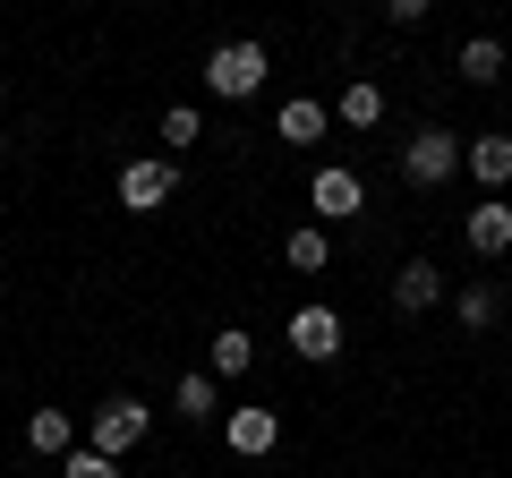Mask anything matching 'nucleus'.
<instances>
[{
    "mask_svg": "<svg viewBox=\"0 0 512 478\" xmlns=\"http://www.w3.org/2000/svg\"><path fill=\"white\" fill-rule=\"evenodd\" d=\"M504 86H512V69H504Z\"/></svg>",
    "mask_w": 512,
    "mask_h": 478,
    "instance_id": "b1692460",
    "label": "nucleus"
},
{
    "mask_svg": "<svg viewBox=\"0 0 512 478\" xmlns=\"http://www.w3.org/2000/svg\"><path fill=\"white\" fill-rule=\"evenodd\" d=\"M0 103H9V77H0Z\"/></svg>",
    "mask_w": 512,
    "mask_h": 478,
    "instance_id": "4be33fe9",
    "label": "nucleus"
},
{
    "mask_svg": "<svg viewBox=\"0 0 512 478\" xmlns=\"http://www.w3.org/2000/svg\"><path fill=\"white\" fill-rule=\"evenodd\" d=\"M171 410H180L188 427L222 419V376H214V368H188V376H180V393H171Z\"/></svg>",
    "mask_w": 512,
    "mask_h": 478,
    "instance_id": "9d476101",
    "label": "nucleus"
},
{
    "mask_svg": "<svg viewBox=\"0 0 512 478\" xmlns=\"http://www.w3.org/2000/svg\"><path fill=\"white\" fill-rule=\"evenodd\" d=\"M461 239H470V257H504L512 248V205H470L461 214Z\"/></svg>",
    "mask_w": 512,
    "mask_h": 478,
    "instance_id": "6e6552de",
    "label": "nucleus"
},
{
    "mask_svg": "<svg viewBox=\"0 0 512 478\" xmlns=\"http://www.w3.org/2000/svg\"><path fill=\"white\" fill-rule=\"evenodd\" d=\"M60 478H120V461L94 453V444H77V453H60Z\"/></svg>",
    "mask_w": 512,
    "mask_h": 478,
    "instance_id": "6ab92c4d",
    "label": "nucleus"
},
{
    "mask_svg": "<svg viewBox=\"0 0 512 478\" xmlns=\"http://www.w3.org/2000/svg\"><path fill=\"white\" fill-rule=\"evenodd\" d=\"M274 137L282 146H316V137H325V103H316V94H291V103L274 111Z\"/></svg>",
    "mask_w": 512,
    "mask_h": 478,
    "instance_id": "ddd939ff",
    "label": "nucleus"
},
{
    "mask_svg": "<svg viewBox=\"0 0 512 478\" xmlns=\"http://www.w3.org/2000/svg\"><path fill=\"white\" fill-rule=\"evenodd\" d=\"M282 265H291V274H325V265H333L325 222H308V231H291V239H282Z\"/></svg>",
    "mask_w": 512,
    "mask_h": 478,
    "instance_id": "2eb2a0df",
    "label": "nucleus"
},
{
    "mask_svg": "<svg viewBox=\"0 0 512 478\" xmlns=\"http://www.w3.org/2000/svg\"><path fill=\"white\" fill-rule=\"evenodd\" d=\"M308 205H316V222H350V214L367 205V188H359V171H350V163H316Z\"/></svg>",
    "mask_w": 512,
    "mask_h": 478,
    "instance_id": "39448f33",
    "label": "nucleus"
},
{
    "mask_svg": "<svg viewBox=\"0 0 512 478\" xmlns=\"http://www.w3.org/2000/svg\"><path fill=\"white\" fill-rule=\"evenodd\" d=\"M291 350H299V359H316V368L342 359V316H333V308H299L291 316Z\"/></svg>",
    "mask_w": 512,
    "mask_h": 478,
    "instance_id": "0eeeda50",
    "label": "nucleus"
},
{
    "mask_svg": "<svg viewBox=\"0 0 512 478\" xmlns=\"http://www.w3.org/2000/svg\"><path fill=\"white\" fill-rule=\"evenodd\" d=\"M461 325H470V333L495 325V291H487V282H470V291H461Z\"/></svg>",
    "mask_w": 512,
    "mask_h": 478,
    "instance_id": "aec40b11",
    "label": "nucleus"
},
{
    "mask_svg": "<svg viewBox=\"0 0 512 478\" xmlns=\"http://www.w3.org/2000/svg\"><path fill=\"white\" fill-rule=\"evenodd\" d=\"M461 171V137L453 129H410L402 137V180L410 188H444Z\"/></svg>",
    "mask_w": 512,
    "mask_h": 478,
    "instance_id": "f03ea898",
    "label": "nucleus"
},
{
    "mask_svg": "<svg viewBox=\"0 0 512 478\" xmlns=\"http://www.w3.org/2000/svg\"><path fill=\"white\" fill-rule=\"evenodd\" d=\"M461 163H470V180H478V188H504V180H512V137L478 129L470 146H461Z\"/></svg>",
    "mask_w": 512,
    "mask_h": 478,
    "instance_id": "9b49d317",
    "label": "nucleus"
},
{
    "mask_svg": "<svg viewBox=\"0 0 512 478\" xmlns=\"http://www.w3.org/2000/svg\"><path fill=\"white\" fill-rule=\"evenodd\" d=\"M171 197H180V163H171V154H137V163H120V205H128V214H163Z\"/></svg>",
    "mask_w": 512,
    "mask_h": 478,
    "instance_id": "20e7f679",
    "label": "nucleus"
},
{
    "mask_svg": "<svg viewBox=\"0 0 512 478\" xmlns=\"http://www.w3.org/2000/svg\"><path fill=\"white\" fill-rule=\"evenodd\" d=\"M384 9H393V26H419L427 9H436V0H384Z\"/></svg>",
    "mask_w": 512,
    "mask_h": 478,
    "instance_id": "412c9836",
    "label": "nucleus"
},
{
    "mask_svg": "<svg viewBox=\"0 0 512 478\" xmlns=\"http://www.w3.org/2000/svg\"><path fill=\"white\" fill-rule=\"evenodd\" d=\"M197 137H205V120H197V111H188V103H171V111H163V154H171V163H180V154L197 146Z\"/></svg>",
    "mask_w": 512,
    "mask_h": 478,
    "instance_id": "a211bd4d",
    "label": "nucleus"
},
{
    "mask_svg": "<svg viewBox=\"0 0 512 478\" xmlns=\"http://www.w3.org/2000/svg\"><path fill=\"white\" fill-rule=\"evenodd\" d=\"M265 77H274V60H265V43H256V35H231V43L205 52V94H222V103H248Z\"/></svg>",
    "mask_w": 512,
    "mask_h": 478,
    "instance_id": "f257e3e1",
    "label": "nucleus"
},
{
    "mask_svg": "<svg viewBox=\"0 0 512 478\" xmlns=\"http://www.w3.org/2000/svg\"><path fill=\"white\" fill-rule=\"evenodd\" d=\"M0 154H9V137H0Z\"/></svg>",
    "mask_w": 512,
    "mask_h": 478,
    "instance_id": "5701e85b",
    "label": "nucleus"
},
{
    "mask_svg": "<svg viewBox=\"0 0 512 478\" xmlns=\"http://www.w3.org/2000/svg\"><path fill=\"white\" fill-rule=\"evenodd\" d=\"M205 368H214L222 385H231V376H248V368H256V333H248V325H222L214 342H205Z\"/></svg>",
    "mask_w": 512,
    "mask_h": 478,
    "instance_id": "f8f14e48",
    "label": "nucleus"
},
{
    "mask_svg": "<svg viewBox=\"0 0 512 478\" xmlns=\"http://www.w3.org/2000/svg\"><path fill=\"white\" fill-rule=\"evenodd\" d=\"M222 444H231L239 461H265V453L282 444V419H274L265 402H248V410H222Z\"/></svg>",
    "mask_w": 512,
    "mask_h": 478,
    "instance_id": "423d86ee",
    "label": "nucleus"
},
{
    "mask_svg": "<svg viewBox=\"0 0 512 478\" xmlns=\"http://www.w3.org/2000/svg\"><path fill=\"white\" fill-rule=\"evenodd\" d=\"M325 478H333V470H325Z\"/></svg>",
    "mask_w": 512,
    "mask_h": 478,
    "instance_id": "393cba45",
    "label": "nucleus"
},
{
    "mask_svg": "<svg viewBox=\"0 0 512 478\" xmlns=\"http://www.w3.org/2000/svg\"><path fill=\"white\" fill-rule=\"evenodd\" d=\"M436 299H444V274H436L427 257H410L402 274H393V308H402V316H427Z\"/></svg>",
    "mask_w": 512,
    "mask_h": 478,
    "instance_id": "1a4fd4ad",
    "label": "nucleus"
},
{
    "mask_svg": "<svg viewBox=\"0 0 512 478\" xmlns=\"http://www.w3.org/2000/svg\"><path fill=\"white\" fill-rule=\"evenodd\" d=\"M504 69H512V60H504V43H495V35H470V43H461V86H495Z\"/></svg>",
    "mask_w": 512,
    "mask_h": 478,
    "instance_id": "dca6fc26",
    "label": "nucleus"
},
{
    "mask_svg": "<svg viewBox=\"0 0 512 478\" xmlns=\"http://www.w3.org/2000/svg\"><path fill=\"white\" fill-rule=\"evenodd\" d=\"M333 120H342V129H376V120H384V94H376V86L359 77V86H342V103H333Z\"/></svg>",
    "mask_w": 512,
    "mask_h": 478,
    "instance_id": "f3484780",
    "label": "nucleus"
},
{
    "mask_svg": "<svg viewBox=\"0 0 512 478\" xmlns=\"http://www.w3.org/2000/svg\"><path fill=\"white\" fill-rule=\"evenodd\" d=\"M146 427H154V410L137 402V393H111V402L94 410L86 444H94V453H111V461H120V453H137V444H146Z\"/></svg>",
    "mask_w": 512,
    "mask_h": 478,
    "instance_id": "7ed1b4c3",
    "label": "nucleus"
},
{
    "mask_svg": "<svg viewBox=\"0 0 512 478\" xmlns=\"http://www.w3.org/2000/svg\"><path fill=\"white\" fill-rule=\"evenodd\" d=\"M26 444H35V453H77V419L69 410H26Z\"/></svg>",
    "mask_w": 512,
    "mask_h": 478,
    "instance_id": "4468645a",
    "label": "nucleus"
}]
</instances>
